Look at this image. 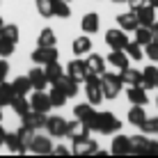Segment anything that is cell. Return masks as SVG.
<instances>
[{
	"instance_id": "f546056e",
	"label": "cell",
	"mask_w": 158,
	"mask_h": 158,
	"mask_svg": "<svg viewBox=\"0 0 158 158\" xmlns=\"http://www.w3.org/2000/svg\"><path fill=\"white\" fill-rule=\"evenodd\" d=\"M142 85L147 87V89L158 87V67H147L142 71Z\"/></svg>"
},
{
	"instance_id": "816d5d0a",
	"label": "cell",
	"mask_w": 158,
	"mask_h": 158,
	"mask_svg": "<svg viewBox=\"0 0 158 158\" xmlns=\"http://www.w3.org/2000/svg\"><path fill=\"white\" fill-rule=\"evenodd\" d=\"M2 28H5V21H2V19H0V32H2Z\"/></svg>"
},
{
	"instance_id": "4fadbf2b",
	"label": "cell",
	"mask_w": 158,
	"mask_h": 158,
	"mask_svg": "<svg viewBox=\"0 0 158 158\" xmlns=\"http://www.w3.org/2000/svg\"><path fill=\"white\" fill-rule=\"evenodd\" d=\"M126 94H128V101L133 106H147V87L144 85H128L126 87Z\"/></svg>"
},
{
	"instance_id": "f907efd6",
	"label": "cell",
	"mask_w": 158,
	"mask_h": 158,
	"mask_svg": "<svg viewBox=\"0 0 158 158\" xmlns=\"http://www.w3.org/2000/svg\"><path fill=\"white\" fill-rule=\"evenodd\" d=\"M112 2H117V5H124V2H128V0H112Z\"/></svg>"
},
{
	"instance_id": "d6a6232c",
	"label": "cell",
	"mask_w": 158,
	"mask_h": 158,
	"mask_svg": "<svg viewBox=\"0 0 158 158\" xmlns=\"http://www.w3.org/2000/svg\"><path fill=\"white\" fill-rule=\"evenodd\" d=\"M48 96H51V103H53V108H62L64 103H67V99H69V96L62 92V87H57V85H53V87H51Z\"/></svg>"
},
{
	"instance_id": "ffe728a7",
	"label": "cell",
	"mask_w": 158,
	"mask_h": 158,
	"mask_svg": "<svg viewBox=\"0 0 158 158\" xmlns=\"http://www.w3.org/2000/svg\"><path fill=\"white\" fill-rule=\"evenodd\" d=\"M94 115H96V110L92 108V103H78V106L73 108V117L80 119V122H85L87 126H89V122L94 119Z\"/></svg>"
},
{
	"instance_id": "6da1fadb",
	"label": "cell",
	"mask_w": 158,
	"mask_h": 158,
	"mask_svg": "<svg viewBox=\"0 0 158 158\" xmlns=\"http://www.w3.org/2000/svg\"><path fill=\"white\" fill-rule=\"evenodd\" d=\"M122 128V122L112 115V112H96L94 119L89 122V131H96L101 135H110V133H117Z\"/></svg>"
},
{
	"instance_id": "9c48e42d",
	"label": "cell",
	"mask_w": 158,
	"mask_h": 158,
	"mask_svg": "<svg viewBox=\"0 0 158 158\" xmlns=\"http://www.w3.org/2000/svg\"><path fill=\"white\" fill-rule=\"evenodd\" d=\"M30 108H32V110H37V112H48L53 108L51 96H48L44 89H35V94L30 96Z\"/></svg>"
},
{
	"instance_id": "f6af8a7d",
	"label": "cell",
	"mask_w": 158,
	"mask_h": 158,
	"mask_svg": "<svg viewBox=\"0 0 158 158\" xmlns=\"http://www.w3.org/2000/svg\"><path fill=\"white\" fill-rule=\"evenodd\" d=\"M147 156H158V142H151V140H149V147H147Z\"/></svg>"
},
{
	"instance_id": "7a4b0ae2",
	"label": "cell",
	"mask_w": 158,
	"mask_h": 158,
	"mask_svg": "<svg viewBox=\"0 0 158 158\" xmlns=\"http://www.w3.org/2000/svg\"><path fill=\"white\" fill-rule=\"evenodd\" d=\"M122 87H124V83H122V78H119V76H115V73H108V71L101 76L103 99H117V96H119V92H122Z\"/></svg>"
},
{
	"instance_id": "7c38bea8",
	"label": "cell",
	"mask_w": 158,
	"mask_h": 158,
	"mask_svg": "<svg viewBox=\"0 0 158 158\" xmlns=\"http://www.w3.org/2000/svg\"><path fill=\"white\" fill-rule=\"evenodd\" d=\"M46 131L51 138H64V133H67V119L64 117H48L46 119Z\"/></svg>"
},
{
	"instance_id": "4dcf8cb0",
	"label": "cell",
	"mask_w": 158,
	"mask_h": 158,
	"mask_svg": "<svg viewBox=\"0 0 158 158\" xmlns=\"http://www.w3.org/2000/svg\"><path fill=\"white\" fill-rule=\"evenodd\" d=\"M37 46H57V37L53 28H44L39 32V39H37Z\"/></svg>"
},
{
	"instance_id": "603a6c76",
	"label": "cell",
	"mask_w": 158,
	"mask_h": 158,
	"mask_svg": "<svg viewBox=\"0 0 158 158\" xmlns=\"http://www.w3.org/2000/svg\"><path fill=\"white\" fill-rule=\"evenodd\" d=\"M85 62H87V67H89V73L103 76V73L108 71V69H106V60H103L101 55H96V53H89Z\"/></svg>"
},
{
	"instance_id": "52a82bcc",
	"label": "cell",
	"mask_w": 158,
	"mask_h": 158,
	"mask_svg": "<svg viewBox=\"0 0 158 158\" xmlns=\"http://www.w3.org/2000/svg\"><path fill=\"white\" fill-rule=\"evenodd\" d=\"M89 133H92L89 126H87L85 122H80V119H76V122H67V133H64V138H69L71 142H76V140L87 138Z\"/></svg>"
},
{
	"instance_id": "74e56055",
	"label": "cell",
	"mask_w": 158,
	"mask_h": 158,
	"mask_svg": "<svg viewBox=\"0 0 158 158\" xmlns=\"http://www.w3.org/2000/svg\"><path fill=\"white\" fill-rule=\"evenodd\" d=\"M35 5H37V12H39L44 19L55 16V14H53V0H35Z\"/></svg>"
},
{
	"instance_id": "30bf717a",
	"label": "cell",
	"mask_w": 158,
	"mask_h": 158,
	"mask_svg": "<svg viewBox=\"0 0 158 158\" xmlns=\"http://www.w3.org/2000/svg\"><path fill=\"white\" fill-rule=\"evenodd\" d=\"M96 151H99V147H96V142L89 135L83 138V140H76L73 147H71V154H76V156H92V154H96Z\"/></svg>"
},
{
	"instance_id": "db71d44e",
	"label": "cell",
	"mask_w": 158,
	"mask_h": 158,
	"mask_svg": "<svg viewBox=\"0 0 158 158\" xmlns=\"http://www.w3.org/2000/svg\"><path fill=\"white\" fill-rule=\"evenodd\" d=\"M156 106H158V99H156Z\"/></svg>"
},
{
	"instance_id": "bcb514c9",
	"label": "cell",
	"mask_w": 158,
	"mask_h": 158,
	"mask_svg": "<svg viewBox=\"0 0 158 158\" xmlns=\"http://www.w3.org/2000/svg\"><path fill=\"white\" fill-rule=\"evenodd\" d=\"M53 154H57V156H69V154H71V149H67V147H53Z\"/></svg>"
},
{
	"instance_id": "f35d334b",
	"label": "cell",
	"mask_w": 158,
	"mask_h": 158,
	"mask_svg": "<svg viewBox=\"0 0 158 158\" xmlns=\"http://www.w3.org/2000/svg\"><path fill=\"white\" fill-rule=\"evenodd\" d=\"M14 48H16V44L12 39H7V37L0 35V57H9L14 53Z\"/></svg>"
},
{
	"instance_id": "cb8c5ba5",
	"label": "cell",
	"mask_w": 158,
	"mask_h": 158,
	"mask_svg": "<svg viewBox=\"0 0 158 158\" xmlns=\"http://www.w3.org/2000/svg\"><path fill=\"white\" fill-rule=\"evenodd\" d=\"M53 85L62 87V92H64V94L69 96V99H71V96H76V94H78V83H76V80L71 78V76H67V73H64L62 78L57 80V83H53Z\"/></svg>"
},
{
	"instance_id": "d4e9b609",
	"label": "cell",
	"mask_w": 158,
	"mask_h": 158,
	"mask_svg": "<svg viewBox=\"0 0 158 158\" xmlns=\"http://www.w3.org/2000/svg\"><path fill=\"white\" fill-rule=\"evenodd\" d=\"M9 106H12V110H14L19 117L28 115V112L32 110V108H30V101L25 99V96H21V94H16L14 99H12V103H9Z\"/></svg>"
},
{
	"instance_id": "7dc6e473",
	"label": "cell",
	"mask_w": 158,
	"mask_h": 158,
	"mask_svg": "<svg viewBox=\"0 0 158 158\" xmlns=\"http://www.w3.org/2000/svg\"><path fill=\"white\" fill-rule=\"evenodd\" d=\"M149 30H151V39L158 41V21H154V23L149 25Z\"/></svg>"
},
{
	"instance_id": "7bdbcfd3",
	"label": "cell",
	"mask_w": 158,
	"mask_h": 158,
	"mask_svg": "<svg viewBox=\"0 0 158 158\" xmlns=\"http://www.w3.org/2000/svg\"><path fill=\"white\" fill-rule=\"evenodd\" d=\"M144 48H147V57L151 62H158V41H149Z\"/></svg>"
},
{
	"instance_id": "5b68a950",
	"label": "cell",
	"mask_w": 158,
	"mask_h": 158,
	"mask_svg": "<svg viewBox=\"0 0 158 158\" xmlns=\"http://www.w3.org/2000/svg\"><path fill=\"white\" fill-rule=\"evenodd\" d=\"M67 76H71L76 83H85L87 76H89V67H87L85 60H71V62L67 64Z\"/></svg>"
},
{
	"instance_id": "e575fe53",
	"label": "cell",
	"mask_w": 158,
	"mask_h": 158,
	"mask_svg": "<svg viewBox=\"0 0 158 158\" xmlns=\"http://www.w3.org/2000/svg\"><path fill=\"white\" fill-rule=\"evenodd\" d=\"M53 14L60 16V19H69V16H71L69 0H53Z\"/></svg>"
},
{
	"instance_id": "f1b7e54d",
	"label": "cell",
	"mask_w": 158,
	"mask_h": 158,
	"mask_svg": "<svg viewBox=\"0 0 158 158\" xmlns=\"http://www.w3.org/2000/svg\"><path fill=\"white\" fill-rule=\"evenodd\" d=\"M144 119H147V112H144V108L142 106H133L128 110V124H133V126H142L144 124Z\"/></svg>"
},
{
	"instance_id": "ee69618b",
	"label": "cell",
	"mask_w": 158,
	"mask_h": 158,
	"mask_svg": "<svg viewBox=\"0 0 158 158\" xmlns=\"http://www.w3.org/2000/svg\"><path fill=\"white\" fill-rule=\"evenodd\" d=\"M7 73H9V62L5 57H0V83L7 80Z\"/></svg>"
},
{
	"instance_id": "f5cc1de1",
	"label": "cell",
	"mask_w": 158,
	"mask_h": 158,
	"mask_svg": "<svg viewBox=\"0 0 158 158\" xmlns=\"http://www.w3.org/2000/svg\"><path fill=\"white\" fill-rule=\"evenodd\" d=\"M0 122H2V106H0Z\"/></svg>"
},
{
	"instance_id": "484cf974",
	"label": "cell",
	"mask_w": 158,
	"mask_h": 158,
	"mask_svg": "<svg viewBox=\"0 0 158 158\" xmlns=\"http://www.w3.org/2000/svg\"><path fill=\"white\" fill-rule=\"evenodd\" d=\"M44 71H46V78H48V83H51V85H53V83H57V80L62 78L64 73H67L62 67H60L57 60H55V62H51V64H46V67H44Z\"/></svg>"
},
{
	"instance_id": "83f0119b",
	"label": "cell",
	"mask_w": 158,
	"mask_h": 158,
	"mask_svg": "<svg viewBox=\"0 0 158 158\" xmlns=\"http://www.w3.org/2000/svg\"><path fill=\"white\" fill-rule=\"evenodd\" d=\"M147 147H149L147 135H133V138H131V149H133V154L147 156Z\"/></svg>"
},
{
	"instance_id": "836d02e7",
	"label": "cell",
	"mask_w": 158,
	"mask_h": 158,
	"mask_svg": "<svg viewBox=\"0 0 158 158\" xmlns=\"http://www.w3.org/2000/svg\"><path fill=\"white\" fill-rule=\"evenodd\" d=\"M12 87H14V92L16 94H21V96H25L28 92L32 89V83H30V78L28 76H19V78L12 83Z\"/></svg>"
},
{
	"instance_id": "ab89813d",
	"label": "cell",
	"mask_w": 158,
	"mask_h": 158,
	"mask_svg": "<svg viewBox=\"0 0 158 158\" xmlns=\"http://www.w3.org/2000/svg\"><path fill=\"white\" fill-rule=\"evenodd\" d=\"M140 128H142L147 135H158V117H147Z\"/></svg>"
},
{
	"instance_id": "d6986e66",
	"label": "cell",
	"mask_w": 158,
	"mask_h": 158,
	"mask_svg": "<svg viewBox=\"0 0 158 158\" xmlns=\"http://www.w3.org/2000/svg\"><path fill=\"white\" fill-rule=\"evenodd\" d=\"M71 51H73V55H78V57L89 55V53H92V39H89L87 35H83V37H76L73 44H71Z\"/></svg>"
},
{
	"instance_id": "8fae6325",
	"label": "cell",
	"mask_w": 158,
	"mask_h": 158,
	"mask_svg": "<svg viewBox=\"0 0 158 158\" xmlns=\"http://www.w3.org/2000/svg\"><path fill=\"white\" fill-rule=\"evenodd\" d=\"M46 112H37V110H30L28 115L21 117V122H23V126H28L32 131H39V128H46Z\"/></svg>"
},
{
	"instance_id": "681fc988",
	"label": "cell",
	"mask_w": 158,
	"mask_h": 158,
	"mask_svg": "<svg viewBox=\"0 0 158 158\" xmlns=\"http://www.w3.org/2000/svg\"><path fill=\"white\" fill-rule=\"evenodd\" d=\"M147 2H149V5H151L154 9H158V0H147Z\"/></svg>"
},
{
	"instance_id": "8992f818",
	"label": "cell",
	"mask_w": 158,
	"mask_h": 158,
	"mask_svg": "<svg viewBox=\"0 0 158 158\" xmlns=\"http://www.w3.org/2000/svg\"><path fill=\"white\" fill-rule=\"evenodd\" d=\"M106 44L110 46V51H124L128 44V37L122 28H112L106 32Z\"/></svg>"
},
{
	"instance_id": "8d00e7d4",
	"label": "cell",
	"mask_w": 158,
	"mask_h": 158,
	"mask_svg": "<svg viewBox=\"0 0 158 158\" xmlns=\"http://www.w3.org/2000/svg\"><path fill=\"white\" fill-rule=\"evenodd\" d=\"M135 41L144 48L149 41H154V39H151V30L147 28V25H138V28H135Z\"/></svg>"
},
{
	"instance_id": "2e32d148",
	"label": "cell",
	"mask_w": 158,
	"mask_h": 158,
	"mask_svg": "<svg viewBox=\"0 0 158 158\" xmlns=\"http://www.w3.org/2000/svg\"><path fill=\"white\" fill-rule=\"evenodd\" d=\"M80 28H83L85 35H94V32H99V28H101V19H99V14H96V12L85 14V16H83V21H80Z\"/></svg>"
},
{
	"instance_id": "ac0fdd59",
	"label": "cell",
	"mask_w": 158,
	"mask_h": 158,
	"mask_svg": "<svg viewBox=\"0 0 158 158\" xmlns=\"http://www.w3.org/2000/svg\"><path fill=\"white\" fill-rule=\"evenodd\" d=\"M117 25H119L124 32H135V28H138L140 23H138V16H135V12L131 9V12L117 16Z\"/></svg>"
},
{
	"instance_id": "277c9868",
	"label": "cell",
	"mask_w": 158,
	"mask_h": 158,
	"mask_svg": "<svg viewBox=\"0 0 158 158\" xmlns=\"http://www.w3.org/2000/svg\"><path fill=\"white\" fill-rule=\"evenodd\" d=\"M30 57H32V62H35V64L46 67V64H51V62H55V60H57V51H55V46H39V48L32 51Z\"/></svg>"
},
{
	"instance_id": "4316f807",
	"label": "cell",
	"mask_w": 158,
	"mask_h": 158,
	"mask_svg": "<svg viewBox=\"0 0 158 158\" xmlns=\"http://www.w3.org/2000/svg\"><path fill=\"white\" fill-rule=\"evenodd\" d=\"M106 62L110 64V67L124 69V67H128V55H126V51H110V55H108Z\"/></svg>"
},
{
	"instance_id": "5bb4252c",
	"label": "cell",
	"mask_w": 158,
	"mask_h": 158,
	"mask_svg": "<svg viewBox=\"0 0 158 158\" xmlns=\"http://www.w3.org/2000/svg\"><path fill=\"white\" fill-rule=\"evenodd\" d=\"M133 12H135V16H138V23H140V25H147V28H149V25L156 21V9L151 7L149 2L140 5V7L133 9Z\"/></svg>"
},
{
	"instance_id": "60d3db41",
	"label": "cell",
	"mask_w": 158,
	"mask_h": 158,
	"mask_svg": "<svg viewBox=\"0 0 158 158\" xmlns=\"http://www.w3.org/2000/svg\"><path fill=\"white\" fill-rule=\"evenodd\" d=\"M16 133H19L21 142H23L25 147H30V142H32V138H35V133H37V131H32V128H28V126H23V124H21V128L16 131Z\"/></svg>"
},
{
	"instance_id": "c3c4849f",
	"label": "cell",
	"mask_w": 158,
	"mask_h": 158,
	"mask_svg": "<svg viewBox=\"0 0 158 158\" xmlns=\"http://www.w3.org/2000/svg\"><path fill=\"white\" fill-rule=\"evenodd\" d=\"M5 135H7V131H5L2 124H0V147H5Z\"/></svg>"
},
{
	"instance_id": "1f68e13d",
	"label": "cell",
	"mask_w": 158,
	"mask_h": 158,
	"mask_svg": "<svg viewBox=\"0 0 158 158\" xmlns=\"http://www.w3.org/2000/svg\"><path fill=\"white\" fill-rule=\"evenodd\" d=\"M14 96H16V92H14L12 83H7V80H2V83H0V106H9Z\"/></svg>"
},
{
	"instance_id": "e0dca14e",
	"label": "cell",
	"mask_w": 158,
	"mask_h": 158,
	"mask_svg": "<svg viewBox=\"0 0 158 158\" xmlns=\"http://www.w3.org/2000/svg\"><path fill=\"white\" fill-rule=\"evenodd\" d=\"M5 147H7L9 154H25V151H28V147L21 142V138H19V133H16V131L5 135Z\"/></svg>"
},
{
	"instance_id": "b9f144b4",
	"label": "cell",
	"mask_w": 158,
	"mask_h": 158,
	"mask_svg": "<svg viewBox=\"0 0 158 158\" xmlns=\"http://www.w3.org/2000/svg\"><path fill=\"white\" fill-rule=\"evenodd\" d=\"M2 37H7V39H12L14 44L19 41V25H14V23H5V28L2 32H0Z\"/></svg>"
},
{
	"instance_id": "7402d4cb",
	"label": "cell",
	"mask_w": 158,
	"mask_h": 158,
	"mask_svg": "<svg viewBox=\"0 0 158 158\" xmlns=\"http://www.w3.org/2000/svg\"><path fill=\"white\" fill-rule=\"evenodd\" d=\"M28 78H30V83H32V89H46L48 85V78H46V71L44 69H30V73H28Z\"/></svg>"
},
{
	"instance_id": "44dd1931",
	"label": "cell",
	"mask_w": 158,
	"mask_h": 158,
	"mask_svg": "<svg viewBox=\"0 0 158 158\" xmlns=\"http://www.w3.org/2000/svg\"><path fill=\"white\" fill-rule=\"evenodd\" d=\"M119 78H122L124 85H142V71L131 69V67L119 69Z\"/></svg>"
},
{
	"instance_id": "9a60e30c",
	"label": "cell",
	"mask_w": 158,
	"mask_h": 158,
	"mask_svg": "<svg viewBox=\"0 0 158 158\" xmlns=\"http://www.w3.org/2000/svg\"><path fill=\"white\" fill-rule=\"evenodd\" d=\"M110 151L115 156H128V154H133V149H131V138H128V135H117V138L112 140V144H110Z\"/></svg>"
},
{
	"instance_id": "d590c367",
	"label": "cell",
	"mask_w": 158,
	"mask_h": 158,
	"mask_svg": "<svg viewBox=\"0 0 158 158\" xmlns=\"http://www.w3.org/2000/svg\"><path fill=\"white\" fill-rule=\"evenodd\" d=\"M124 51H126V55H128L131 60H135V62H140V60L144 57V51H142V46H140L138 41H128Z\"/></svg>"
},
{
	"instance_id": "3957f363",
	"label": "cell",
	"mask_w": 158,
	"mask_h": 158,
	"mask_svg": "<svg viewBox=\"0 0 158 158\" xmlns=\"http://www.w3.org/2000/svg\"><path fill=\"white\" fill-rule=\"evenodd\" d=\"M85 94H87V101L92 106H99L103 101V89H101V76L96 73H89L85 80Z\"/></svg>"
},
{
	"instance_id": "ba28073f",
	"label": "cell",
	"mask_w": 158,
	"mask_h": 158,
	"mask_svg": "<svg viewBox=\"0 0 158 158\" xmlns=\"http://www.w3.org/2000/svg\"><path fill=\"white\" fill-rule=\"evenodd\" d=\"M28 151L32 154H39V156H46V154H53V142H51V135H37L32 138V142L28 147Z\"/></svg>"
}]
</instances>
